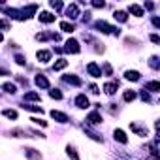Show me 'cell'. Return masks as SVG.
Instances as JSON below:
<instances>
[{"mask_svg":"<svg viewBox=\"0 0 160 160\" xmlns=\"http://www.w3.org/2000/svg\"><path fill=\"white\" fill-rule=\"evenodd\" d=\"M104 91H106V94H113V92L117 91V81H115V83H113V81L106 83V85H104Z\"/></svg>","mask_w":160,"mask_h":160,"instance_id":"obj_17","label":"cell"},{"mask_svg":"<svg viewBox=\"0 0 160 160\" xmlns=\"http://www.w3.org/2000/svg\"><path fill=\"white\" fill-rule=\"evenodd\" d=\"M64 81H66V83H72V85H75V87L81 85V79H79V77H73V75H66Z\"/></svg>","mask_w":160,"mask_h":160,"instance_id":"obj_19","label":"cell"},{"mask_svg":"<svg viewBox=\"0 0 160 160\" xmlns=\"http://www.w3.org/2000/svg\"><path fill=\"white\" fill-rule=\"evenodd\" d=\"M51 117H53L57 122H68V121H70L66 113H62V111H55V109L51 111Z\"/></svg>","mask_w":160,"mask_h":160,"instance_id":"obj_9","label":"cell"},{"mask_svg":"<svg viewBox=\"0 0 160 160\" xmlns=\"http://www.w3.org/2000/svg\"><path fill=\"white\" fill-rule=\"evenodd\" d=\"M87 72H89V75H92V77H100V75H102V70H100V66H98L96 62H89V64H87Z\"/></svg>","mask_w":160,"mask_h":160,"instance_id":"obj_3","label":"cell"},{"mask_svg":"<svg viewBox=\"0 0 160 160\" xmlns=\"http://www.w3.org/2000/svg\"><path fill=\"white\" fill-rule=\"evenodd\" d=\"M34 81H36V85H38L40 89H49V79H47L45 75L38 73V75H36V79H34Z\"/></svg>","mask_w":160,"mask_h":160,"instance_id":"obj_7","label":"cell"},{"mask_svg":"<svg viewBox=\"0 0 160 160\" xmlns=\"http://www.w3.org/2000/svg\"><path fill=\"white\" fill-rule=\"evenodd\" d=\"M10 136H13V138H28V136H27V130H23V128H15V130H12Z\"/></svg>","mask_w":160,"mask_h":160,"instance_id":"obj_21","label":"cell"},{"mask_svg":"<svg viewBox=\"0 0 160 160\" xmlns=\"http://www.w3.org/2000/svg\"><path fill=\"white\" fill-rule=\"evenodd\" d=\"M10 27H12V23H10L8 19H2V21H0V28L6 30V28H10Z\"/></svg>","mask_w":160,"mask_h":160,"instance_id":"obj_31","label":"cell"},{"mask_svg":"<svg viewBox=\"0 0 160 160\" xmlns=\"http://www.w3.org/2000/svg\"><path fill=\"white\" fill-rule=\"evenodd\" d=\"M83 130H85V132H87V136H89V138H91V139H94V141H100V143H102V141H104V139H102V136H98V134H96V132H92V130H89V128H87V126H83Z\"/></svg>","mask_w":160,"mask_h":160,"instance_id":"obj_18","label":"cell"},{"mask_svg":"<svg viewBox=\"0 0 160 160\" xmlns=\"http://www.w3.org/2000/svg\"><path fill=\"white\" fill-rule=\"evenodd\" d=\"M40 21H42V23H53V21H55V15L49 13V12H42V13H40Z\"/></svg>","mask_w":160,"mask_h":160,"instance_id":"obj_14","label":"cell"},{"mask_svg":"<svg viewBox=\"0 0 160 160\" xmlns=\"http://www.w3.org/2000/svg\"><path fill=\"white\" fill-rule=\"evenodd\" d=\"M96 28L102 30L104 34H115V36H119V28H117V27H111V25L106 23V21H96Z\"/></svg>","mask_w":160,"mask_h":160,"instance_id":"obj_1","label":"cell"},{"mask_svg":"<svg viewBox=\"0 0 160 160\" xmlns=\"http://www.w3.org/2000/svg\"><path fill=\"white\" fill-rule=\"evenodd\" d=\"M25 156L30 158V160H42V152L36 151V149H32V147H27L25 149Z\"/></svg>","mask_w":160,"mask_h":160,"instance_id":"obj_6","label":"cell"},{"mask_svg":"<svg viewBox=\"0 0 160 160\" xmlns=\"http://www.w3.org/2000/svg\"><path fill=\"white\" fill-rule=\"evenodd\" d=\"M94 8H104V2H92Z\"/></svg>","mask_w":160,"mask_h":160,"instance_id":"obj_39","label":"cell"},{"mask_svg":"<svg viewBox=\"0 0 160 160\" xmlns=\"http://www.w3.org/2000/svg\"><path fill=\"white\" fill-rule=\"evenodd\" d=\"M15 62H17V64H21V66H23V64H25V62H27V58H25V57H23V55H15Z\"/></svg>","mask_w":160,"mask_h":160,"instance_id":"obj_32","label":"cell"},{"mask_svg":"<svg viewBox=\"0 0 160 160\" xmlns=\"http://www.w3.org/2000/svg\"><path fill=\"white\" fill-rule=\"evenodd\" d=\"M2 115L8 117V119H17V111H13V109H4Z\"/></svg>","mask_w":160,"mask_h":160,"instance_id":"obj_25","label":"cell"},{"mask_svg":"<svg viewBox=\"0 0 160 160\" xmlns=\"http://www.w3.org/2000/svg\"><path fill=\"white\" fill-rule=\"evenodd\" d=\"M134 98H136V92H134V91H126V92H124V100H126V102H132Z\"/></svg>","mask_w":160,"mask_h":160,"instance_id":"obj_28","label":"cell"},{"mask_svg":"<svg viewBox=\"0 0 160 160\" xmlns=\"http://www.w3.org/2000/svg\"><path fill=\"white\" fill-rule=\"evenodd\" d=\"M115 17H117V21H121V23H124V21L128 19V17H126V12H121V10L115 12Z\"/></svg>","mask_w":160,"mask_h":160,"instance_id":"obj_26","label":"cell"},{"mask_svg":"<svg viewBox=\"0 0 160 160\" xmlns=\"http://www.w3.org/2000/svg\"><path fill=\"white\" fill-rule=\"evenodd\" d=\"M66 15H68L70 19H75V17L79 15V8H77V4H70V6L66 8Z\"/></svg>","mask_w":160,"mask_h":160,"instance_id":"obj_12","label":"cell"},{"mask_svg":"<svg viewBox=\"0 0 160 160\" xmlns=\"http://www.w3.org/2000/svg\"><path fill=\"white\" fill-rule=\"evenodd\" d=\"M60 30H62V32H73V25L68 23V21H62V23H60Z\"/></svg>","mask_w":160,"mask_h":160,"instance_id":"obj_23","label":"cell"},{"mask_svg":"<svg viewBox=\"0 0 160 160\" xmlns=\"http://www.w3.org/2000/svg\"><path fill=\"white\" fill-rule=\"evenodd\" d=\"M36 57H38L40 62H49V60H51V51H43V49H42V51L36 53Z\"/></svg>","mask_w":160,"mask_h":160,"instance_id":"obj_13","label":"cell"},{"mask_svg":"<svg viewBox=\"0 0 160 160\" xmlns=\"http://www.w3.org/2000/svg\"><path fill=\"white\" fill-rule=\"evenodd\" d=\"M85 121H87V126H98L102 122V115H100V111H92L87 115Z\"/></svg>","mask_w":160,"mask_h":160,"instance_id":"obj_2","label":"cell"},{"mask_svg":"<svg viewBox=\"0 0 160 160\" xmlns=\"http://www.w3.org/2000/svg\"><path fill=\"white\" fill-rule=\"evenodd\" d=\"M143 91H151V92H158L160 91V83L158 81H149L147 85H145V89Z\"/></svg>","mask_w":160,"mask_h":160,"instance_id":"obj_15","label":"cell"},{"mask_svg":"<svg viewBox=\"0 0 160 160\" xmlns=\"http://www.w3.org/2000/svg\"><path fill=\"white\" fill-rule=\"evenodd\" d=\"M104 72H106V75H111V66L109 64H104Z\"/></svg>","mask_w":160,"mask_h":160,"instance_id":"obj_35","label":"cell"},{"mask_svg":"<svg viewBox=\"0 0 160 160\" xmlns=\"http://www.w3.org/2000/svg\"><path fill=\"white\" fill-rule=\"evenodd\" d=\"M66 152H68V156L72 160H79V154H77V151H75L73 145H66Z\"/></svg>","mask_w":160,"mask_h":160,"instance_id":"obj_16","label":"cell"},{"mask_svg":"<svg viewBox=\"0 0 160 160\" xmlns=\"http://www.w3.org/2000/svg\"><path fill=\"white\" fill-rule=\"evenodd\" d=\"M2 40H4V36H2V34H0V42H2Z\"/></svg>","mask_w":160,"mask_h":160,"instance_id":"obj_42","label":"cell"},{"mask_svg":"<svg viewBox=\"0 0 160 160\" xmlns=\"http://www.w3.org/2000/svg\"><path fill=\"white\" fill-rule=\"evenodd\" d=\"M30 121H32V122H36V124H42V126H47V122H45V121H42V119H38V117H32Z\"/></svg>","mask_w":160,"mask_h":160,"instance_id":"obj_33","label":"cell"},{"mask_svg":"<svg viewBox=\"0 0 160 160\" xmlns=\"http://www.w3.org/2000/svg\"><path fill=\"white\" fill-rule=\"evenodd\" d=\"M25 100H40V94L38 92H27L25 94Z\"/></svg>","mask_w":160,"mask_h":160,"instance_id":"obj_29","label":"cell"},{"mask_svg":"<svg viewBox=\"0 0 160 160\" xmlns=\"http://www.w3.org/2000/svg\"><path fill=\"white\" fill-rule=\"evenodd\" d=\"M47 38H49V34H38L36 36V40H40V42H45Z\"/></svg>","mask_w":160,"mask_h":160,"instance_id":"obj_34","label":"cell"},{"mask_svg":"<svg viewBox=\"0 0 160 160\" xmlns=\"http://www.w3.org/2000/svg\"><path fill=\"white\" fill-rule=\"evenodd\" d=\"M124 77L128 79V81H139V77H141V73H139L138 70H126Z\"/></svg>","mask_w":160,"mask_h":160,"instance_id":"obj_11","label":"cell"},{"mask_svg":"<svg viewBox=\"0 0 160 160\" xmlns=\"http://www.w3.org/2000/svg\"><path fill=\"white\" fill-rule=\"evenodd\" d=\"M66 66H68V60H64V58H58V60L55 62L53 70H55V72H58V70H62V68H66Z\"/></svg>","mask_w":160,"mask_h":160,"instance_id":"obj_22","label":"cell"},{"mask_svg":"<svg viewBox=\"0 0 160 160\" xmlns=\"http://www.w3.org/2000/svg\"><path fill=\"white\" fill-rule=\"evenodd\" d=\"M49 96L55 98V100H60V98H62V92H60L58 89H53V91H49Z\"/></svg>","mask_w":160,"mask_h":160,"instance_id":"obj_27","label":"cell"},{"mask_svg":"<svg viewBox=\"0 0 160 160\" xmlns=\"http://www.w3.org/2000/svg\"><path fill=\"white\" fill-rule=\"evenodd\" d=\"M130 13H134L136 17H141V15H143V8L138 6V4H132V6H130Z\"/></svg>","mask_w":160,"mask_h":160,"instance_id":"obj_20","label":"cell"},{"mask_svg":"<svg viewBox=\"0 0 160 160\" xmlns=\"http://www.w3.org/2000/svg\"><path fill=\"white\" fill-rule=\"evenodd\" d=\"M91 92H94V94H98L100 91H98V87H96V85H91Z\"/></svg>","mask_w":160,"mask_h":160,"instance_id":"obj_37","label":"cell"},{"mask_svg":"<svg viewBox=\"0 0 160 160\" xmlns=\"http://www.w3.org/2000/svg\"><path fill=\"white\" fill-rule=\"evenodd\" d=\"M4 91H6V92H10V94H15L17 87H15L13 83H4Z\"/></svg>","mask_w":160,"mask_h":160,"instance_id":"obj_24","label":"cell"},{"mask_svg":"<svg viewBox=\"0 0 160 160\" xmlns=\"http://www.w3.org/2000/svg\"><path fill=\"white\" fill-rule=\"evenodd\" d=\"M151 40H152V42H154V43H158V42H160V38H158V36H156V34H152V36H151Z\"/></svg>","mask_w":160,"mask_h":160,"instance_id":"obj_41","label":"cell"},{"mask_svg":"<svg viewBox=\"0 0 160 160\" xmlns=\"http://www.w3.org/2000/svg\"><path fill=\"white\" fill-rule=\"evenodd\" d=\"M152 25H154V27H160V19H158V17H154V19H152Z\"/></svg>","mask_w":160,"mask_h":160,"instance_id":"obj_40","label":"cell"},{"mask_svg":"<svg viewBox=\"0 0 160 160\" xmlns=\"http://www.w3.org/2000/svg\"><path fill=\"white\" fill-rule=\"evenodd\" d=\"M75 106H77L79 109L89 108V98H87L85 94H77V98H75Z\"/></svg>","mask_w":160,"mask_h":160,"instance_id":"obj_8","label":"cell"},{"mask_svg":"<svg viewBox=\"0 0 160 160\" xmlns=\"http://www.w3.org/2000/svg\"><path fill=\"white\" fill-rule=\"evenodd\" d=\"M51 6H53L55 10H60V8H62V4H60V2H51Z\"/></svg>","mask_w":160,"mask_h":160,"instance_id":"obj_36","label":"cell"},{"mask_svg":"<svg viewBox=\"0 0 160 160\" xmlns=\"http://www.w3.org/2000/svg\"><path fill=\"white\" fill-rule=\"evenodd\" d=\"M149 64H151V68H154V70H158V58H156V57H151V60H149Z\"/></svg>","mask_w":160,"mask_h":160,"instance_id":"obj_30","label":"cell"},{"mask_svg":"<svg viewBox=\"0 0 160 160\" xmlns=\"http://www.w3.org/2000/svg\"><path fill=\"white\" fill-rule=\"evenodd\" d=\"M130 130L136 134V136H141V138H145L147 136V128L143 126V124H138V122H132L130 124Z\"/></svg>","mask_w":160,"mask_h":160,"instance_id":"obj_4","label":"cell"},{"mask_svg":"<svg viewBox=\"0 0 160 160\" xmlns=\"http://www.w3.org/2000/svg\"><path fill=\"white\" fill-rule=\"evenodd\" d=\"M113 138H115L119 143H122V145H126V143H128V138H126V134H124L121 128H117V130L113 132Z\"/></svg>","mask_w":160,"mask_h":160,"instance_id":"obj_10","label":"cell"},{"mask_svg":"<svg viewBox=\"0 0 160 160\" xmlns=\"http://www.w3.org/2000/svg\"><path fill=\"white\" fill-rule=\"evenodd\" d=\"M68 53H79L81 49H79V43H77V40H73V38H70L68 42H66V47H64Z\"/></svg>","mask_w":160,"mask_h":160,"instance_id":"obj_5","label":"cell"},{"mask_svg":"<svg viewBox=\"0 0 160 160\" xmlns=\"http://www.w3.org/2000/svg\"><path fill=\"white\" fill-rule=\"evenodd\" d=\"M0 75H12L8 70H4V68H0Z\"/></svg>","mask_w":160,"mask_h":160,"instance_id":"obj_38","label":"cell"}]
</instances>
